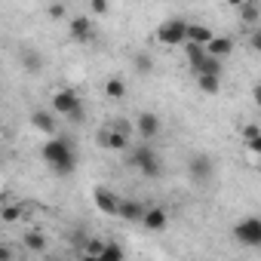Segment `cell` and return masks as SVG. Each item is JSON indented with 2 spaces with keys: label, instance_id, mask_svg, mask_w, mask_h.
Returning <instances> with one entry per match:
<instances>
[{
  "label": "cell",
  "instance_id": "obj_12",
  "mask_svg": "<svg viewBox=\"0 0 261 261\" xmlns=\"http://www.w3.org/2000/svg\"><path fill=\"white\" fill-rule=\"evenodd\" d=\"M142 224H145L148 230H166V224H169V209H166V206H148Z\"/></svg>",
  "mask_w": 261,
  "mask_h": 261
},
{
  "label": "cell",
  "instance_id": "obj_19",
  "mask_svg": "<svg viewBox=\"0 0 261 261\" xmlns=\"http://www.w3.org/2000/svg\"><path fill=\"white\" fill-rule=\"evenodd\" d=\"M237 13H240V22H243V25H255V22L261 19V4H258V0H246Z\"/></svg>",
  "mask_w": 261,
  "mask_h": 261
},
{
  "label": "cell",
  "instance_id": "obj_6",
  "mask_svg": "<svg viewBox=\"0 0 261 261\" xmlns=\"http://www.w3.org/2000/svg\"><path fill=\"white\" fill-rule=\"evenodd\" d=\"M98 145L105 151H114V154H126L129 148H133V139H129V133H123V129L117 126H108L98 133Z\"/></svg>",
  "mask_w": 261,
  "mask_h": 261
},
{
  "label": "cell",
  "instance_id": "obj_3",
  "mask_svg": "<svg viewBox=\"0 0 261 261\" xmlns=\"http://www.w3.org/2000/svg\"><path fill=\"white\" fill-rule=\"evenodd\" d=\"M49 108L56 111V114H65L68 120H74V123H83V101H80V95L74 92V89H59L56 95H53V101H49Z\"/></svg>",
  "mask_w": 261,
  "mask_h": 261
},
{
  "label": "cell",
  "instance_id": "obj_32",
  "mask_svg": "<svg viewBox=\"0 0 261 261\" xmlns=\"http://www.w3.org/2000/svg\"><path fill=\"white\" fill-rule=\"evenodd\" d=\"M114 126H117V129H123V133H129V136H133V126H129L126 120H114Z\"/></svg>",
  "mask_w": 261,
  "mask_h": 261
},
{
  "label": "cell",
  "instance_id": "obj_18",
  "mask_svg": "<svg viewBox=\"0 0 261 261\" xmlns=\"http://www.w3.org/2000/svg\"><path fill=\"white\" fill-rule=\"evenodd\" d=\"M197 89L206 95H218L221 92V74H197Z\"/></svg>",
  "mask_w": 261,
  "mask_h": 261
},
{
  "label": "cell",
  "instance_id": "obj_13",
  "mask_svg": "<svg viewBox=\"0 0 261 261\" xmlns=\"http://www.w3.org/2000/svg\"><path fill=\"white\" fill-rule=\"evenodd\" d=\"M145 203H139V200H120V209H117V218H123V221H142L145 218Z\"/></svg>",
  "mask_w": 261,
  "mask_h": 261
},
{
  "label": "cell",
  "instance_id": "obj_7",
  "mask_svg": "<svg viewBox=\"0 0 261 261\" xmlns=\"http://www.w3.org/2000/svg\"><path fill=\"white\" fill-rule=\"evenodd\" d=\"M188 175H191L197 185L212 181V175H215V163H212V157H209V154H194V157L188 160Z\"/></svg>",
  "mask_w": 261,
  "mask_h": 261
},
{
  "label": "cell",
  "instance_id": "obj_14",
  "mask_svg": "<svg viewBox=\"0 0 261 261\" xmlns=\"http://www.w3.org/2000/svg\"><path fill=\"white\" fill-rule=\"evenodd\" d=\"M206 53H209V56H218V59H227V56L233 53V37H221V34H215V37L206 43Z\"/></svg>",
  "mask_w": 261,
  "mask_h": 261
},
{
  "label": "cell",
  "instance_id": "obj_31",
  "mask_svg": "<svg viewBox=\"0 0 261 261\" xmlns=\"http://www.w3.org/2000/svg\"><path fill=\"white\" fill-rule=\"evenodd\" d=\"M249 46H252L255 53H261V31H255V34L249 37Z\"/></svg>",
  "mask_w": 261,
  "mask_h": 261
},
{
  "label": "cell",
  "instance_id": "obj_26",
  "mask_svg": "<svg viewBox=\"0 0 261 261\" xmlns=\"http://www.w3.org/2000/svg\"><path fill=\"white\" fill-rule=\"evenodd\" d=\"M111 258H123V246L120 243H105V252H101V261H111Z\"/></svg>",
  "mask_w": 261,
  "mask_h": 261
},
{
  "label": "cell",
  "instance_id": "obj_20",
  "mask_svg": "<svg viewBox=\"0 0 261 261\" xmlns=\"http://www.w3.org/2000/svg\"><path fill=\"white\" fill-rule=\"evenodd\" d=\"M212 37H215V31H212L209 25H203V22H194V25L188 28V40H194V43H203V46H206Z\"/></svg>",
  "mask_w": 261,
  "mask_h": 261
},
{
  "label": "cell",
  "instance_id": "obj_17",
  "mask_svg": "<svg viewBox=\"0 0 261 261\" xmlns=\"http://www.w3.org/2000/svg\"><path fill=\"white\" fill-rule=\"evenodd\" d=\"M19 62H22L25 71H31V74H37V71L43 68V56H40L37 49H31V46H22V49H19Z\"/></svg>",
  "mask_w": 261,
  "mask_h": 261
},
{
  "label": "cell",
  "instance_id": "obj_5",
  "mask_svg": "<svg viewBox=\"0 0 261 261\" xmlns=\"http://www.w3.org/2000/svg\"><path fill=\"white\" fill-rule=\"evenodd\" d=\"M233 240L246 249H261V218L258 215H246L233 224Z\"/></svg>",
  "mask_w": 261,
  "mask_h": 261
},
{
  "label": "cell",
  "instance_id": "obj_33",
  "mask_svg": "<svg viewBox=\"0 0 261 261\" xmlns=\"http://www.w3.org/2000/svg\"><path fill=\"white\" fill-rule=\"evenodd\" d=\"M224 4H227V7H233V10H240V7L246 4V0H224Z\"/></svg>",
  "mask_w": 261,
  "mask_h": 261
},
{
  "label": "cell",
  "instance_id": "obj_30",
  "mask_svg": "<svg viewBox=\"0 0 261 261\" xmlns=\"http://www.w3.org/2000/svg\"><path fill=\"white\" fill-rule=\"evenodd\" d=\"M246 151H252V154L258 157V163H261V136H258L255 142H249V145H246Z\"/></svg>",
  "mask_w": 261,
  "mask_h": 261
},
{
  "label": "cell",
  "instance_id": "obj_4",
  "mask_svg": "<svg viewBox=\"0 0 261 261\" xmlns=\"http://www.w3.org/2000/svg\"><path fill=\"white\" fill-rule=\"evenodd\" d=\"M188 28H191V22H185V19H166L154 31V40L160 46H185L188 43Z\"/></svg>",
  "mask_w": 261,
  "mask_h": 261
},
{
  "label": "cell",
  "instance_id": "obj_15",
  "mask_svg": "<svg viewBox=\"0 0 261 261\" xmlns=\"http://www.w3.org/2000/svg\"><path fill=\"white\" fill-rule=\"evenodd\" d=\"M22 246H25V252L43 255V252H46V246H49V240H46L40 230H25V237H22Z\"/></svg>",
  "mask_w": 261,
  "mask_h": 261
},
{
  "label": "cell",
  "instance_id": "obj_21",
  "mask_svg": "<svg viewBox=\"0 0 261 261\" xmlns=\"http://www.w3.org/2000/svg\"><path fill=\"white\" fill-rule=\"evenodd\" d=\"M105 95H108L111 101H120V98L126 95V80H123V77H108V80H105Z\"/></svg>",
  "mask_w": 261,
  "mask_h": 261
},
{
  "label": "cell",
  "instance_id": "obj_11",
  "mask_svg": "<svg viewBox=\"0 0 261 261\" xmlns=\"http://www.w3.org/2000/svg\"><path fill=\"white\" fill-rule=\"evenodd\" d=\"M31 126L37 129V133H43V136H59V123H56V117H53L49 111H43V108L31 111Z\"/></svg>",
  "mask_w": 261,
  "mask_h": 261
},
{
  "label": "cell",
  "instance_id": "obj_24",
  "mask_svg": "<svg viewBox=\"0 0 261 261\" xmlns=\"http://www.w3.org/2000/svg\"><path fill=\"white\" fill-rule=\"evenodd\" d=\"M185 56H188V62L194 65V62H200V59H203V56H209V53H206V46H203V43L188 40V43H185Z\"/></svg>",
  "mask_w": 261,
  "mask_h": 261
},
{
  "label": "cell",
  "instance_id": "obj_25",
  "mask_svg": "<svg viewBox=\"0 0 261 261\" xmlns=\"http://www.w3.org/2000/svg\"><path fill=\"white\" fill-rule=\"evenodd\" d=\"M133 65H136V71H139V74H151V68H154V59H151L148 53H136Z\"/></svg>",
  "mask_w": 261,
  "mask_h": 261
},
{
  "label": "cell",
  "instance_id": "obj_34",
  "mask_svg": "<svg viewBox=\"0 0 261 261\" xmlns=\"http://www.w3.org/2000/svg\"><path fill=\"white\" fill-rule=\"evenodd\" d=\"M252 92H255V101H258V108H261V83H258V86H255Z\"/></svg>",
  "mask_w": 261,
  "mask_h": 261
},
{
  "label": "cell",
  "instance_id": "obj_27",
  "mask_svg": "<svg viewBox=\"0 0 261 261\" xmlns=\"http://www.w3.org/2000/svg\"><path fill=\"white\" fill-rule=\"evenodd\" d=\"M261 136V126H255V123H249V126H243V145H249V142H255Z\"/></svg>",
  "mask_w": 261,
  "mask_h": 261
},
{
  "label": "cell",
  "instance_id": "obj_23",
  "mask_svg": "<svg viewBox=\"0 0 261 261\" xmlns=\"http://www.w3.org/2000/svg\"><path fill=\"white\" fill-rule=\"evenodd\" d=\"M22 215H25V206H16V203H4V209H0V221L4 224H16Z\"/></svg>",
  "mask_w": 261,
  "mask_h": 261
},
{
  "label": "cell",
  "instance_id": "obj_22",
  "mask_svg": "<svg viewBox=\"0 0 261 261\" xmlns=\"http://www.w3.org/2000/svg\"><path fill=\"white\" fill-rule=\"evenodd\" d=\"M105 243H108V240H101V237H89L77 255H83V258H101V252H105Z\"/></svg>",
  "mask_w": 261,
  "mask_h": 261
},
{
  "label": "cell",
  "instance_id": "obj_8",
  "mask_svg": "<svg viewBox=\"0 0 261 261\" xmlns=\"http://www.w3.org/2000/svg\"><path fill=\"white\" fill-rule=\"evenodd\" d=\"M92 203H95L98 212H105V215H117V209H120V197H117L111 188H105V185H95V188H92Z\"/></svg>",
  "mask_w": 261,
  "mask_h": 261
},
{
  "label": "cell",
  "instance_id": "obj_28",
  "mask_svg": "<svg viewBox=\"0 0 261 261\" xmlns=\"http://www.w3.org/2000/svg\"><path fill=\"white\" fill-rule=\"evenodd\" d=\"M46 16H49L53 22H59V19L68 16V10H65V4H49V7H46Z\"/></svg>",
  "mask_w": 261,
  "mask_h": 261
},
{
  "label": "cell",
  "instance_id": "obj_10",
  "mask_svg": "<svg viewBox=\"0 0 261 261\" xmlns=\"http://www.w3.org/2000/svg\"><path fill=\"white\" fill-rule=\"evenodd\" d=\"M68 34H71V40H77V43H89V40L95 37V25H92L89 16H74L71 25H68Z\"/></svg>",
  "mask_w": 261,
  "mask_h": 261
},
{
  "label": "cell",
  "instance_id": "obj_1",
  "mask_svg": "<svg viewBox=\"0 0 261 261\" xmlns=\"http://www.w3.org/2000/svg\"><path fill=\"white\" fill-rule=\"evenodd\" d=\"M40 154H43V160L49 163V169L56 175H74V169H77V151H74V145L65 136H49V142L43 145Z\"/></svg>",
  "mask_w": 261,
  "mask_h": 261
},
{
  "label": "cell",
  "instance_id": "obj_29",
  "mask_svg": "<svg viewBox=\"0 0 261 261\" xmlns=\"http://www.w3.org/2000/svg\"><path fill=\"white\" fill-rule=\"evenodd\" d=\"M89 10H92L95 16H105V13H108V0H89Z\"/></svg>",
  "mask_w": 261,
  "mask_h": 261
},
{
  "label": "cell",
  "instance_id": "obj_2",
  "mask_svg": "<svg viewBox=\"0 0 261 261\" xmlns=\"http://www.w3.org/2000/svg\"><path fill=\"white\" fill-rule=\"evenodd\" d=\"M126 166L139 169L145 178H160L163 175V163L157 157V151L151 145H139V148H129L126 151Z\"/></svg>",
  "mask_w": 261,
  "mask_h": 261
},
{
  "label": "cell",
  "instance_id": "obj_9",
  "mask_svg": "<svg viewBox=\"0 0 261 261\" xmlns=\"http://www.w3.org/2000/svg\"><path fill=\"white\" fill-rule=\"evenodd\" d=\"M160 129H163V123H160V117L154 114V111H142L139 114V120H136V133H139V139H157L160 136Z\"/></svg>",
  "mask_w": 261,
  "mask_h": 261
},
{
  "label": "cell",
  "instance_id": "obj_16",
  "mask_svg": "<svg viewBox=\"0 0 261 261\" xmlns=\"http://www.w3.org/2000/svg\"><path fill=\"white\" fill-rule=\"evenodd\" d=\"M221 62H224V59H218V56H203L200 62L191 65V71H194V77H197V74H221V71H224Z\"/></svg>",
  "mask_w": 261,
  "mask_h": 261
}]
</instances>
